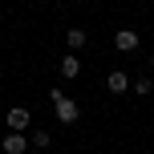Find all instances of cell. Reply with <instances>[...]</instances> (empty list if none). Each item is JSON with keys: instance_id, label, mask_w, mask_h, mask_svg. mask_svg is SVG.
<instances>
[{"instance_id": "obj_3", "label": "cell", "mask_w": 154, "mask_h": 154, "mask_svg": "<svg viewBox=\"0 0 154 154\" xmlns=\"http://www.w3.org/2000/svg\"><path fill=\"white\" fill-rule=\"evenodd\" d=\"M114 45L122 49V53H134V49H138V32H134V29H118Z\"/></svg>"}, {"instance_id": "obj_1", "label": "cell", "mask_w": 154, "mask_h": 154, "mask_svg": "<svg viewBox=\"0 0 154 154\" xmlns=\"http://www.w3.org/2000/svg\"><path fill=\"white\" fill-rule=\"evenodd\" d=\"M29 126H32V114L24 106H12V109H8V130H12V134H24Z\"/></svg>"}, {"instance_id": "obj_5", "label": "cell", "mask_w": 154, "mask_h": 154, "mask_svg": "<svg viewBox=\"0 0 154 154\" xmlns=\"http://www.w3.org/2000/svg\"><path fill=\"white\" fill-rule=\"evenodd\" d=\"M106 89H109V93H126V89H130V77H126L122 69H114V73L106 77Z\"/></svg>"}, {"instance_id": "obj_2", "label": "cell", "mask_w": 154, "mask_h": 154, "mask_svg": "<svg viewBox=\"0 0 154 154\" xmlns=\"http://www.w3.org/2000/svg\"><path fill=\"white\" fill-rule=\"evenodd\" d=\"M53 109H57V122H77V101H69V97H57L53 101Z\"/></svg>"}, {"instance_id": "obj_9", "label": "cell", "mask_w": 154, "mask_h": 154, "mask_svg": "<svg viewBox=\"0 0 154 154\" xmlns=\"http://www.w3.org/2000/svg\"><path fill=\"white\" fill-rule=\"evenodd\" d=\"M32 146L45 150V146H49V130H32Z\"/></svg>"}, {"instance_id": "obj_10", "label": "cell", "mask_w": 154, "mask_h": 154, "mask_svg": "<svg viewBox=\"0 0 154 154\" xmlns=\"http://www.w3.org/2000/svg\"><path fill=\"white\" fill-rule=\"evenodd\" d=\"M150 69H154V57H150Z\"/></svg>"}, {"instance_id": "obj_7", "label": "cell", "mask_w": 154, "mask_h": 154, "mask_svg": "<svg viewBox=\"0 0 154 154\" xmlns=\"http://www.w3.org/2000/svg\"><path fill=\"white\" fill-rule=\"evenodd\" d=\"M77 73H81V61H77V57H61V77H65V81L77 77Z\"/></svg>"}, {"instance_id": "obj_6", "label": "cell", "mask_w": 154, "mask_h": 154, "mask_svg": "<svg viewBox=\"0 0 154 154\" xmlns=\"http://www.w3.org/2000/svg\"><path fill=\"white\" fill-rule=\"evenodd\" d=\"M65 45H69L73 53H77V49H85V29H69V32H65Z\"/></svg>"}, {"instance_id": "obj_4", "label": "cell", "mask_w": 154, "mask_h": 154, "mask_svg": "<svg viewBox=\"0 0 154 154\" xmlns=\"http://www.w3.org/2000/svg\"><path fill=\"white\" fill-rule=\"evenodd\" d=\"M0 150L4 154H24L29 150V138H24V134H8V138L0 142Z\"/></svg>"}, {"instance_id": "obj_8", "label": "cell", "mask_w": 154, "mask_h": 154, "mask_svg": "<svg viewBox=\"0 0 154 154\" xmlns=\"http://www.w3.org/2000/svg\"><path fill=\"white\" fill-rule=\"evenodd\" d=\"M134 93H138V97L154 93V81H150V77H138V81H134Z\"/></svg>"}]
</instances>
